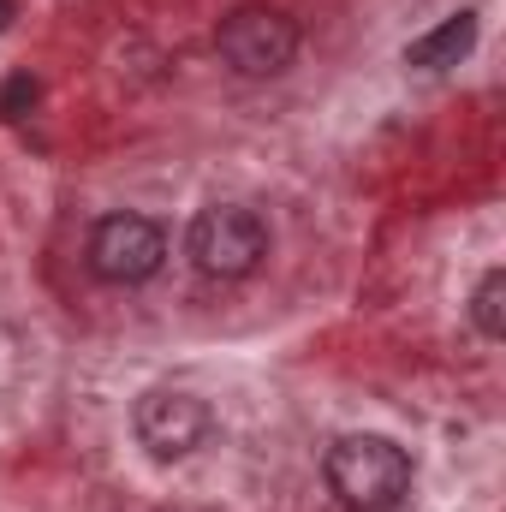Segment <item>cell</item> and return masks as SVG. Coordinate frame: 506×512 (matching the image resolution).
Listing matches in <instances>:
<instances>
[{
  "label": "cell",
  "mask_w": 506,
  "mask_h": 512,
  "mask_svg": "<svg viewBox=\"0 0 506 512\" xmlns=\"http://www.w3.org/2000/svg\"><path fill=\"white\" fill-rule=\"evenodd\" d=\"M322 471H328V489L352 512H393L411 489V453L387 435H340Z\"/></svg>",
  "instance_id": "cell-1"
},
{
  "label": "cell",
  "mask_w": 506,
  "mask_h": 512,
  "mask_svg": "<svg viewBox=\"0 0 506 512\" xmlns=\"http://www.w3.org/2000/svg\"><path fill=\"white\" fill-rule=\"evenodd\" d=\"M185 251L197 262V274H209V280H245L256 262L268 256V227L256 221V209L215 203V209H203L191 221Z\"/></svg>",
  "instance_id": "cell-2"
},
{
  "label": "cell",
  "mask_w": 506,
  "mask_h": 512,
  "mask_svg": "<svg viewBox=\"0 0 506 512\" xmlns=\"http://www.w3.org/2000/svg\"><path fill=\"white\" fill-rule=\"evenodd\" d=\"M215 48H221V60H227L239 78H274V72H286L292 54H298V24H292L280 6H239V12L221 18Z\"/></svg>",
  "instance_id": "cell-3"
},
{
  "label": "cell",
  "mask_w": 506,
  "mask_h": 512,
  "mask_svg": "<svg viewBox=\"0 0 506 512\" xmlns=\"http://www.w3.org/2000/svg\"><path fill=\"white\" fill-rule=\"evenodd\" d=\"M167 256V233L149 215H108L90 233V274L108 286H143Z\"/></svg>",
  "instance_id": "cell-4"
},
{
  "label": "cell",
  "mask_w": 506,
  "mask_h": 512,
  "mask_svg": "<svg viewBox=\"0 0 506 512\" xmlns=\"http://www.w3.org/2000/svg\"><path fill=\"white\" fill-rule=\"evenodd\" d=\"M209 429H215L209 405L185 387H155L137 399V441L149 447V459H185L209 441Z\"/></svg>",
  "instance_id": "cell-5"
},
{
  "label": "cell",
  "mask_w": 506,
  "mask_h": 512,
  "mask_svg": "<svg viewBox=\"0 0 506 512\" xmlns=\"http://www.w3.org/2000/svg\"><path fill=\"white\" fill-rule=\"evenodd\" d=\"M471 48H477V12H453L447 24H435L429 36H417V42L405 48V66L441 72V66H459Z\"/></svg>",
  "instance_id": "cell-6"
},
{
  "label": "cell",
  "mask_w": 506,
  "mask_h": 512,
  "mask_svg": "<svg viewBox=\"0 0 506 512\" xmlns=\"http://www.w3.org/2000/svg\"><path fill=\"white\" fill-rule=\"evenodd\" d=\"M471 322L483 340H501L506 334V268H489L471 292Z\"/></svg>",
  "instance_id": "cell-7"
},
{
  "label": "cell",
  "mask_w": 506,
  "mask_h": 512,
  "mask_svg": "<svg viewBox=\"0 0 506 512\" xmlns=\"http://www.w3.org/2000/svg\"><path fill=\"white\" fill-rule=\"evenodd\" d=\"M30 102H36V84H30V78H6V90H0V114H6V120H18Z\"/></svg>",
  "instance_id": "cell-8"
},
{
  "label": "cell",
  "mask_w": 506,
  "mask_h": 512,
  "mask_svg": "<svg viewBox=\"0 0 506 512\" xmlns=\"http://www.w3.org/2000/svg\"><path fill=\"white\" fill-rule=\"evenodd\" d=\"M12 12H18V0H0V30L12 24Z\"/></svg>",
  "instance_id": "cell-9"
}]
</instances>
